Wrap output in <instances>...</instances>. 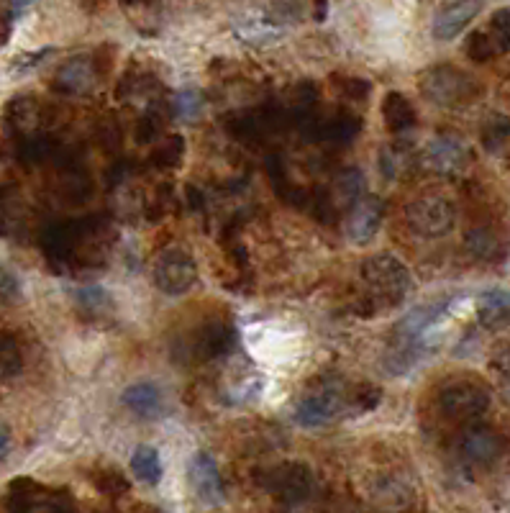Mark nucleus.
<instances>
[{
  "instance_id": "f257e3e1",
  "label": "nucleus",
  "mask_w": 510,
  "mask_h": 513,
  "mask_svg": "<svg viewBox=\"0 0 510 513\" xmlns=\"http://www.w3.org/2000/svg\"><path fill=\"white\" fill-rule=\"evenodd\" d=\"M116 229L108 216H88V219L59 221L42 236V249L49 265L59 272L100 270L108 262Z\"/></svg>"
},
{
  "instance_id": "f03ea898",
  "label": "nucleus",
  "mask_w": 510,
  "mask_h": 513,
  "mask_svg": "<svg viewBox=\"0 0 510 513\" xmlns=\"http://www.w3.org/2000/svg\"><path fill=\"white\" fill-rule=\"evenodd\" d=\"M449 303H454L452 298L413 308V311L395 326L393 337H390V344H387L385 352L387 370L393 372V375H405L411 367L418 365V360H421L423 352H426L428 347V331L444 319L446 311H449Z\"/></svg>"
},
{
  "instance_id": "7ed1b4c3",
  "label": "nucleus",
  "mask_w": 510,
  "mask_h": 513,
  "mask_svg": "<svg viewBox=\"0 0 510 513\" xmlns=\"http://www.w3.org/2000/svg\"><path fill=\"white\" fill-rule=\"evenodd\" d=\"M341 416H352V385L344 383L339 375H321L308 383L295 406V419L308 429L329 424Z\"/></svg>"
},
{
  "instance_id": "20e7f679",
  "label": "nucleus",
  "mask_w": 510,
  "mask_h": 513,
  "mask_svg": "<svg viewBox=\"0 0 510 513\" xmlns=\"http://www.w3.org/2000/svg\"><path fill=\"white\" fill-rule=\"evenodd\" d=\"M236 344V326L229 316H206L175 344V360L182 365H206L229 354Z\"/></svg>"
},
{
  "instance_id": "39448f33",
  "label": "nucleus",
  "mask_w": 510,
  "mask_h": 513,
  "mask_svg": "<svg viewBox=\"0 0 510 513\" xmlns=\"http://www.w3.org/2000/svg\"><path fill=\"white\" fill-rule=\"evenodd\" d=\"M359 272H362L364 285L370 290V298L364 301V306H372L375 313V306L390 308L403 303L408 290H411V272L395 254H372V257L362 262V270Z\"/></svg>"
},
{
  "instance_id": "423d86ee",
  "label": "nucleus",
  "mask_w": 510,
  "mask_h": 513,
  "mask_svg": "<svg viewBox=\"0 0 510 513\" xmlns=\"http://www.w3.org/2000/svg\"><path fill=\"white\" fill-rule=\"evenodd\" d=\"M418 88L428 101L444 108H462L480 98L482 88L472 75L454 65L428 67L418 80Z\"/></svg>"
},
{
  "instance_id": "0eeeda50",
  "label": "nucleus",
  "mask_w": 510,
  "mask_h": 513,
  "mask_svg": "<svg viewBox=\"0 0 510 513\" xmlns=\"http://www.w3.org/2000/svg\"><path fill=\"white\" fill-rule=\"evenodd\" d=\"M490 390L480 380L454 378L436 393V408L452 424H472L490 408Z\"/></svg>"
},
{
  "instance_id": "6e6552de",
  "label": "nucleus",
  "mask_w": 510,
  "mask_h": 513,
  "mask_svg": "<svg viewBox=\"0 0 510 513\" xmlns=\"http://www.w3.org/2000/svg\"><path fill=\"white\" fill-rule=\"evenodd\" d=\"M405 221L418 236L439 239L454 229L457 211H454V203L444 195L423 193L405 206Z\"/></svg>"
},
{
  "instance_id": "1a4fd4ad",
  "label": "nucleus",
  "mask_w": 510,
  "mask_h": 513,
  "mask_svg": "<svg viewBox=\"0 0 510 513\" xmlns=\"http://www.w3.org/2000/svg\"><path fill=\"white\" fill-rule=\"evenodd\" d=\"M262 485L272 498H277L285 506H298L313 496L316 478H313L311 467L303 465V462H285V465H277L264 472Z\"/></svg>"
},
{
  "instance_id": "9d476101",
  "label": "nucleus",
  "mask_w": 510,
  "mask_h": 513,
  "mask_svg": "<svg viewBox=\"0 0 510 513\" xmlns=\"http://www.w3.org/2000/svg\"><path fill=\"white\" fill-rule=\"evenodd\" d=\"M152 280L162 293L167 295H185L195 283H198V265L188 249L170 247L159 252L152 267Z\"/></svg>"
},
{
  "instance_id": "9b49d317",
  "label": "nucleus",
  "mask_w": 510,
  "mask_h": 513,
  "mask_svg": "<svg viewBox=\"0 0 510 513\" xmlns=\"http://www.w3.org/2000/svg\"><path fill=\"white\" fill-rule=\"evenodd\" d=\"M8 513H72L67 493L21 480L8 493Z\"/></svg>"
},
{
  "instance_id": "f8f14e48",
  "label": "nucleus",
  "mask_w": 510,
  "mask_h": 513,
  "mask_svg": "<svg viewBox=\"0 0 510 513\" xmlns=\"http://www.w3.org/2000/svg\"><path fill=\"white\" fill-rule=\"evenodd\" d=\"M359 134H362V116L349 108H339L329 118L318 116L311 139L316 144H323L329 152H344L357 142Z\"/></svg>"
},
{
  "instance_id": "ddd939ff",
  "label": "nucleus",
  "mask_w": 510,
  "mask_h": 513,
  "mask_svg": "<svg viewBox=\"0 0 510 513\" xmlns=\"http://www.w3.org/2000/svg\"><path fill=\"white\" fill-rule=\"evenodd\" d=\"M505 439L490 426H469L459 437V457L469 467H490L503 457Z\"/></svg>"
},
{
  "instance_id": "4468645a",
  "label": "nucleus",
  "mask_w": 510,
  "mask_h": 513,
  "mask_svg": "<svg viewBox=\"0 0 510 513\" xmlns=\"http://www.w3.org/2000/svg\"><path fill=\"white\" fill-rule=\"evenodd\" d=\"M472 152H469L467 142L454 134H439L428 142L426 152H423V162L439 175H459L467 170Z\"/></svg>"
},
{
  "instance_id": "2eb2a0df",
  "label": "nucleus",
  "mask_w": 510,
  "mask_h": 513,
  "mask_svg": "<svg viewBox=\"0 0 510 513\" xmlns=\"http://www.w3.org/2000/svg\"><path fill=\"white\" fill-rule=\"evenodd\" d=\"M188 483L193 488L195 498L203 506H221L226 501V488H223L221 470H218L216 460L208 452H198L193 455L188 467Z\"/></svg>"
},
{
  "instance_id": "dca6fc26",
  "label": "nucleus",
  "mask_w": 510,
  "mask_h": 513,
  "mask_svg": "<svg viewBox=\"0 0 510 513\" xmlns=\"http://www.w3.org/2000/svg\"><path fill=\"white\" fill-rule=\"evenodd\" d=\"M382 219H385V203H382V198H377V195H364L362 201L354 203L349 208V213H346V239L364 247V244L375 239Z\"/></svg>"
},
{
  "instance_id": "f3484780",
  "label": "nucleus",
  "mask_w": 510,
  "mask_h": 513,
  "mask_svg": "<svg viewBox=\"0 0 510 513\" xmlns=\"http://www.w3.org/2000/svg\"><path fill=\"white\" fill-rule=\"evenodd\" d=\"M98 65L93 57H72L59 65L54 75V88L65 95H88L98 85Z\"/></svg>"
},
{
  "instance_id": "a211bd4d",
  "label": "nucleus",
  "mask_w": 510,
  "mask_h": 513,
  "mask_svg": "<svg viewBox=\"0 0 510 513\" xmlns=\"http://www.w3.org/2000/svg\"><path fill=\"white\" fill-rule=\"evenodd\" d=\"M482 11V3H446V6L439 8L434 18V36L439 42H452L454 36L462 34L469 24H472V18Z\"/></svg>"
},
{
  "instance_id": "6ab92c4d",
  "label": "nucleus",
  "mask_w": 510,
  "mask_h": 513,
  "mask_svg": "<svg viewBox=\"0 0 510 513\" xmlns=\"http://www.w3.org/2000/svg\"><path fill=\"white\" fill-rule=\"evenodd\" d=\"M8 126H11L16 134H21V139H29V136L44 134V126H47V108L42 106L34 98H16V101L8 106Z\"/></svg>"
},
{
  "instance_id": "aec40b11",
  "label": "nucleus",
  "mask_w": 510,
  "mask_h": 513,
  "mask_svg": "<svg viewBox=\"0 0 510 513\" xmlns=\"http://www.w3.org/2000/svg\"><path fill=\"white\" fill-rule=\"evenodd\" d=\"M382 121H385V129L390 134H405V131L416 129L418 124V111L408 95L398 93V90H390L382 98Z\"/></svg>"
},
{
  "instance_id": "412c9836",
  "label": "nucleus",
  "mask_w": 510,
  "mask_h": 513,
  "mask_svg": "<svg viewBox=\"0 0 510 513\" xmlns=\"http://www.w3.org/2000/svg\"><path fill=\"white\" fill-rule=\"evenodd\" d=\"M464 249L477 262H500L505 257L508 244L493 226H475L464 236Z\"/></svg>"
},
{
  "instance_id": "4be33fe9",
  "label": "nucleus",
  "mask_w": 510,
  "mask_h": 513,
  "mask_svg": "<svg viewBox=\"0 0 510 513\" xmlns=\"http://www.w3.org/2000/svg\"><path fill=\"white\" fill-rule=\"evenodd\" d=\"M121 403L129 408L139 419H159L165 413V403H162V393L157 385L152 383H134L124 390Z\"/></svg>"
},
{
  "instance_id": "5701e85b",
  "label": "nucleus",
  "mask_w": 510,
  "mask_h": 513,
  "mask_svg": "<svg viewBox=\"0 0 510 513\" xmlns=\"http://www.w3.org/2000/svg\"><path fill=\"white\" fill-rule=\"evenodd\" d=\"M159 95V83L157 77L149 75L144 70H131L126 72L121 85H118V98L129 103H141L147 111H157L154 106V98Z\"/></svg>"
},
{
  "instance_id": "b1692460",
  "label": "nucleus",
  "mask_w": 510,
  "mask_h": 513,
  "mask_svg": "<svg viewBox=\"0 0 510 513\" xmlns=\"http://www.w3.org/2000/svg\"><path fill=\"white\" fill-rule=\"evenodd\" d=\"M18 160L24 162L26 167L47 165V162H57L62 165V144L49 134H36L29 139H21L18 144Z\"/></svg>"
},
{
  "instance_id": "393cba45",
  "label": "nucleus",
  "mask_w": 510,
  "mask_h": 513,
  "mask_svg": "<svg viewBox=\"0 0 510 513\" xmlns=\"http://www.w3.org/2000/svg\"><path fill=\"white\" fill-rule=\"evenodd\" d=\"M372 498L385 511H400L413 503V488L400 478H382L372 488Z\"/></svg>"
},
{
  "instance_id": "a878e982",
  "label": "nucleus",
  "mask_w": 510,
  "mask_h": 513,
  "mask_svg": "<svg viewBox=\"0 0 510 513\" xmlns=\"http://www.w3.org/2000/svg\"><path fill=\"white\" fill-rule=\"evenodd\" d=\"M477 319L485 329H503L505 324H510V293L490 290V293L482 295Z\"/></svg>"
},
{
  "instance_id": "bb28decb",
  "label": "nucleus",
  "mask_w": 510,
  "mask_h": 513,
  "mask_svg": "<svg viewBox=\"0 0 510 513\" xmlns=\"http://www.w3.org/2000/svg\"><path fill=\"white\" fill-rule=\"evenodd\" d=\"M416 157H413V147L411 144H405L403 139L400 142L387 144L385 149L380 152V172L385 180H398L403 177L405 172L411 170Z\"/></svg>"
},
{
  "instance_id": "cd10ccee",
  "label": "nucleus",
  "mask_w": 510,
  "mask_h": 513,
  "mask_svg": "<svg viewBox=\"0 0 510 513\" xmlns=\"http://www.w3.org/2000/svg\"><path fill=\"white\" fill-rule=\"evenodd\" d=\"M77 308L83 311V319L88 321H103L108 319V313H113L111 295L98 285H85L75 293Z\"/></svg>"
},
{
  "instance_id": "c85d7f7f",
  "label": "nucleus",
  "mask_w": 510,
  "mask_h": 513,
  "mask_svg": "<svg viewBox=\"0 0 510 513\" xmlns=\"http://www.w3.org/2000/svg\"><path fill=\"white\" fill-rule=\"evenodd\" d=\"M334 201L336 206H349L359 203L364 198V175L357 170V167H346L336 175L334 180Z\"/></svg>"
},
{
  "instance_id": "c756f323",
  "label": "nucleus",
  "mask_w": 510,
  "mask_h": 513,
  "mask_svg": "<svg viewBox=\"0 0 510 513\" xmlns=\"http://www.w3.org/2000/svg\"><path fill=\"white\" fill-rule=\"evenodd\" d=\"M182 160H185V139L180 134H172L162 139V144L149 154V167L159 172H172L182 165Z\"/></svg>"
},
{
  "instance_id": "7c9ffc66",
  "label": "nucleus",
  "mask_w": 510,
  "mask_h": 513,
  "mask_svg": "<svg viewBox=\"0 0 510 513\" xmlns=\"http://www.w3.org/2000/svg\"><path fill=\"white\" fill-rule=\"evenodd\" d=\"M131 472L144 485H157L162 480V460L154 447H139L131 455Z\"/></svg>"
},
{
  "instance_id": "2f4dec72",
  "label": "nucleus",
  "mask_w": 510,
  "mask_h": 513,
  "mask_svg": "<svg viewBox=\"0 0 510 513\" xmlns=\"http://www.w3.org/2000/svg\"><path fill=\"white\" fill-rule=\"evenodd\" d=\"M21 367H24V354H21L16 337L0 331V380H8L13 375H18Z\"/></svg>"
},
{
  "instance_id": "473e14b6",
  "label": "nucleus",
  "mask_w": 510,
  "mask_h": 513,
  "mask_svg": "<svg viewBox=\"0 0 510 513\" xmlns=\"http://www.w3.org/2000/svg\"><path fill=\"white\" fill-rule=\"evenodd\" d=\"M480 139L487 152H498L505 142H510V118L500 116V113L487 118L485 124H482Z\"/></svg>"
},
{
  "instance_id": "72a5a7b5",
  "label": "nucleus",
  "mask_w": 510,
  "mask_h": 513,
  "mask_svg": "<svg viewBox=\"0 0 510 513\" xmlns=\"http://www.w3.org/2000/svg\"><path fill=\"white\" fill-rule=\"evenodd\" d=\"M331 85H334V90L344 98V101L352 103H364L372 93L370 80H364V77L357 75H334L331 77Z\"/></svg>"
},
{
  "instance_id": "f704fd0d",
  "label": "nucleus",
  "mask_w": 510,
  "mask_h": 513,
  "mask_svg": "<svg viewBox=\"0 0 510 513\" xmlns=\"http://www.w3.org/2000/svg\"><path fill=\"white\" fill-rule=\"evenodd\" d=\"M464 52H467V57L472 59V62H490L493 57H498L500 49L498 44L493 42V36H490V31H472L467 39V44H464Z\"/></svg>"
},
{
  "instance_id": "c9c22d12",
  "label": "nucleus",
  "mask_w": 510,
  "mask_h": 513,
  "mask_svg": "<svg viewBox=\"0 0 510 513\" xmlns=\"http://www.w3.org/2000/svg\"><path fill=\"white\" fill-rule=\"evenodd\" d=\"M382 403V388L372 383L352 385V416L375 411Z\"/></svg>"
},
{
  "instance_id": "e433bc0d",
  "label": "nucleus",
  "mask_w": 510,
  "mask_h": 513,
  "mask_svg": "<svg viewBox=\"0 0 510 513\" xmlns=\"http://www.w3.org/2000/svg\"><path fill=\"white\" fill-rule=\"evenodd\" d=\"M200 108H203V101L198 90H180L172 101V116L182 121H195L200 116Z\"/></svg>"
},
{
  "instance_id": "4c0bfd02",
  "label": "nucleus",
  "mask_w": 510,
  "mask_h": 513,
  "mask_svg": "<svg viewBox=\"0 0 510 513\" xmlns=\"http://www.w3.org/2000/svg\"><path fill=\"white\" fill-rule=\"evenodd\" d=\"M93 480L100 493H108V496H124L126 490H129V480L116 467H103V470H98V475Z\"/></svg>"
},
{
  "instance_id": "58836bf2",
  "label": "nucleus",
  "mask_w": 510,
  "mask_h": 513,
  "mask_svg": "<svg viewBox=\"0 0 510 513\" xmlns=\"http://www.w3.org/2000/svg\"><path fill=\"white\" fill-rule=\"evenodd\" d=\"M162 129H165V124H162V116H159V111H144V116L136 121L134 139L139 144H152L154 139H159V136H162Z\"/></svg>"
},
{
  "instance_id": "ea45409f",
  "label": "nucleus",
  "mask_w": 510,
  "mask_h": 513,
  "mask_svg": "<svg viewBox=\"0 0 510 513\" xmlns=\"http://www.w3.org/2000/svg\"><path fill=\"white\" fill-rule=\"evenodd\" d=\"M490 36H493V42L498 44L500 54L510 52V8H500L495 11L493 21H490Z\"/></svg>"
},
{
  "instance_id": "a19ab883",
  "label": "nucleus",
  "mask_w": 510,
  "mask_h": 513,
  "mask_svg": "<svg viewBox=\"0 0 510 513\" xmlns=\"http://www.w3.org/2000/svg\"><path fill=\"white\" fill-rule=\"evenodd\" d=\"M100 139H103V147L111 149V152H118V149H121V129H118V124L113 118L103 121V126H100Z\"/></svg>"
},
{
  "instance_id": "79ce46f5",
  "label": "nucleus",
  "mask_w": 510,
  "mask_h": 513,
  "mask_svg": "<svg viewBox=\"0 0 510 513\" xmlns=\"http://www.w3.org/2000/svg\"><path fill=\"white\" fill-rule=\"evenodd\" d=\"M490 365H493V370L498 372L500 378L510 380V344H503V347L493 354Z\"/></svg>"
},
{
  "instance_id": "37998d69",
  "label": "nucleus",
  "mask_w": 510,
  "mask_h": 513,
  "mask_svg": "<svg viewBox=\"0 0 510 513\" xmlns=\"http://www.w3.org/2000/svg\"><path fill=\"white\" fill-rule=\"evenodd\" d=\"M11 193L13 188H0V234H6L8 229V208H11Z\"/></svg>"
},
{
  "instance_id": "c03bdc74",
  "label": "nucleus",
  "mask_w": 510,
  "mask_h": 513,
  "mask_svg": "<svg viewBox=\"0 0 510 513\" xmlns=\"http://www.w3.org/2000/svg\"><path fill=\"white\" fill-rule=\"evenodd\" d=\"M11 455V431L8 426H0V462Z\"/></svg>"
},
{
  "instance_id": "a18cd8bd",
  "label": "nucleus",
  "mask_w": 510,
  "mask_h": 513,
  "mask_svg": "<svg viewBox=\"0 0 510 513\" xmlns=\"http://www.w3.org/2000/svg\"><path fill=\"white\" fill-rule=\"evenodd\" d=\"M313 11H316V21H323V18H326V13H329V3H316V6H313Z\"/></svg>"
}]
</instances>
